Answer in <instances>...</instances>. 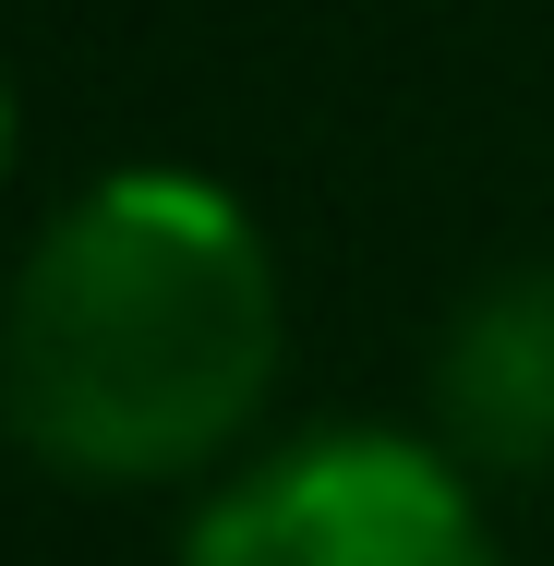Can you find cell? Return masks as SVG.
I'll list each match as a JSON object with an SVG mask.
<instances>
[{
  "instance_id": "4",
  "label": "cell",
  "mask_w": 554,
  "mask_h": 566,
  "mask_svg": "<svg viewBox=\"0 0 554 566\" xmlns=\"http://www.w3.org/2000/svg\"><path fill=\"white\" fill-rule=\"evenodd\" d=\"M0 157H12V97H0Z\"/></svg>"
},
{
  "instance_id": "2",
  "label": "cell",
  "mask_w": 554,
  "mask_h": 566,
  "mask_svg": "<svg viewBox=\"0 0 554 566\" xmlns=\"http://www.w3.org/2000/svg\"><path fill=\"white\" fill-rule=\"evenodd\" d=\"M181 566H494V531L435 447L314 434L229 482Z\"/></svg>"
},
{
  "instance_id": "3",
  "label": "cell",
  "mask_w": 554,
  "mask_h": 566,
  "mask_svg": "<svg viewBox=\"0 0 554 566\" xmlns=\"http://www.w3.org/2000/svg\"><path fill=\"white\" fill-rule=\"evenodd\" d=\"M435 410L470 470H554V265L494 277L435 361Z\"/></svg>"
},
{
  "instance_id": "1",
  "label": "cell",
  "mask_w": 554,
  "mask_h": 566,
  "mask_svg": "<svg viewBox=\"0 0 554 566\" xmlns=\"http://www.w3.org/2000/svg\"><path fill=\"white\" fill-rule=\"evenodd\" d=\"M278 253L194 169H121L36 241L0 386L24 447L85 482H169L278 386Z\"/></svg>"
}]
</instances>
